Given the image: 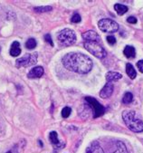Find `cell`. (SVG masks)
<instances>
[{"mask_svg":"<svg viewBox=\"0 0 143 153\" xmlns=\"http://www.w3.org/2000/svg\"><path fill=\"white\" fill-rule=\"evenodd\" d=\"M117 149L114 151L113 153H128V150H127V148L125 146V144L122 141H118L117 144Z\"/></svg>","mask_w":143,"mask_h":153,"instance_id":"ac0fdd59","label":"cell"},{"mask_svg":"<svg viewBox=\"0 0 143 153\" xmlns=\"http://www.w3.org/2000/svg\"><path fill=\"white\" fill-rule=\"evenodd\" d=\"M137 67L140 73H143V60H139L137 63Z\"/></svg>","mask_w":143,"mask_h":153,"instance_id":"484cf974","label":"cell"},{"mask_svg":"<svg viewBox=\"0 0 143 153\" xmlns=\"http://www.w3.org/2000/svg\"><path fill=\"white\" fill-rule=\"evenodd\" d=\"M132 100H133V95H132V94H131V93H126V94H124L123 98H122V102H123L124 104H129V103H130V102H132Z\"/></svg>","mask_w":143,"mask_h":153,"instance_id":"ffe728a7","label":"cell"},{"mask_svg":"<svg viewBox=\"0 0 143 153\" xmlns=\"http://www.w3.org/2000/svg\"><path fill=\"white\" fill-rule=\"evenodd\" d=\"M7 153H18V150L16 148H13L12 149H10L9 151H7Z\"/></svg>","mask_w":143,"mask_h":153,"instance_id":"83f0119b","label":"cell"},{"mask_svg":"<svg viewBox=\"0 0 143 153\" xmlns=\"http://www.w3.org/2000/svg\"><path fill=\"white\" fill-rule=\"evenodd\" d=\"M107 42L110 44V45H114L116 43V38L114 37V36H107Z\"/></svg>","mask_w":143,"mask_h":153,"instance_id":"cb8c5ba5","label":"cell"},{"mask_svg":"<svg viewBox=\"0 0 143 153\" xmlns=\"http://www.w3.org/2000/svg\"><path fill=\"white\" fill-rule=\"evenodd\" d=\"M57 39L61 45L70 46L76 42V35L72 29L65 28L59 32L58 36H57Z\"/></svg>","mask_w":143,"mask_h":153,"instance_id":"3957f363","label":"cell"},{"mask_svg":"<svg viewBox=\"0 0 143 153\" xmlns=\"http://www.w3.org/2000/svg\"><path fill=\"white\" fill-rule=\"evenodd\" d=\"M85 101H86V102L93 111V118H98L104 114V111H105L104 107L95 98L88 96V97H85Z\"/></svg>","mask_w":143,"mask_h":153,"instance_id":"52a82bcc","label":"cell"},{"mask_svg":"<svg viewBox=\"0 0 143 153\" xmlns=\"http://www.w3.org/2000/svg\"><path fill=\"white\" fill-rule=\"evenodd\" d=\"M49 140L51 141V143L53 145L54 148H63L64 146V144H59V140H58V134H57L56 131H51L49 134Z\"/></svg>","mask_w":143,"mask_h":153,"instance_id":"7c38bea8","label":"cell"},{"mask_svg":"<svg viewBox=\"0 0 143 153\" xmlns=\"http://www.w3.org/2000/svg\"><path fill=\"white\" fill-rule=\"evenodd\" d=\"M122 119L127 127L133 132L143 131V121L133 111H124L122 112Z\"/></svg>","mask_w":143,"mask_h":153,"instance_id":"7a4b0ae2","label":"cell"},{"mask_svg":"<svg viewBox=\"0 0 143 153\" xmlns=\"http://www.w3.org/2000/svg\"><path fill=\"white\" fill-rule=\"evenodd\" d=\"M62 63L64 66L72 72L77 74H88L93 66L92 59L82 53H69L65 54Z\"/></svg>","mask_w":143,"mask_h":153,"instance_id":"6da1fadb","label":"cell"},{"mask_svg":"<svg viewBox=\"0 0 143 153\" xmlns=\"http://www.w3.org/2000/svg\"><path fill=\"white\" fill-rule=\"evenodd\" d=\"M25 47L27 49H29V50H32V49L36 48V39L35 38H29V39H28L26 41V43H25Z\"/></svg>","mask_w":143,"mask_h":153,"instance_id":"d6986e66","label":"cell"},{"mask_svg":"<svg viewBox=\"0 0 143 153\" xmlns=\"http://www.w3.org/2000/svg\"><path fill=\"white\" fill-rule=\"evenodd\" d=\"M126 72H127V74L130 76V78H131V79H135L136 78L137 73H136L134 67L132 66V65H130V64H127L126 65Z\"/></svg>","mask_w":143,"mask_h":153,"instance_id":"2e32d148","label":"cell"},{"mask_svg":"<svg viewBox=\"0 0 143 153\" xmlns=\"http://www.w3.org/2000/svg\"><path fill=\"white\" fill-rule=\"evenodd\" d=\"M72 112V109L70 107H64L62 111V116L63 118H68Z\"/></svg>","mask_w":143,"mask_h":153,"instance_id":"7402d4cb","label":"cell"},{"mask_svg":"<svg viewBox=\"0 0 143 153\" xmlns=\"http://www.w3.org/2000/svg\"><path fill=\"white\" fill-rule=\"evenodd\" d=\"M127 21L130 24H136L137 23V18L135 16H130V17L127 18Z\"/></svg>","mask_w":143,"mask_h":153,"instance_id":"4316f807","label":"cell"},{"mask_svg":"<svg viewBox=\"0 0 143 153\" xmlns=\"http://www.w3.org/2000/svg\"><path fill=\"white\" fill-rule=\"evenodd\" d=\"M114 9H115L117 14L120 16L125 14L128 11V7L124 5H122V4H115V6H114Z\"/></svg>","mask_w":143,"mask_h":153,"instance_id":"e0dca14e","label":"cell"},{"mask_svg":"<svg viewBox=\"0 0 143 153\" xmlns=\"http://www.w3.org/2000/svg\"><path fill=\"white\" fill-rule=\"evenodd\" d=\"M84 48L88 52H90L92 54H93L97 58H104L107 55V53L105 49L101 45V43L98 42H84Z\"/></svg>","mask_w":143,"mask_h":153,"instance_id":"277c9868","label":"cell"},{"mask_svg":"<svg viewBox=\"0 0 143 153\" xmlns=\"http://www.w3.org/2000/svg\"><path fill=\"white\" fill-rule=\"evenodd\" d=\"M44 41L46 42V43H48L51 46H53V40H52V38H51V36L50 35H45L44 36Z\"/></svg>","mask_w":143,"mask_h":153,"instance_id":"d4e9b609","label":"cell"},{"mask_svg":"<svg viewBox=\"0 0 143 153\" xmlns=\"http://www.w3.org/2000/svg\"><path fill=\"white\" fill-rule=\"evenodd\" d=\"M98 25L102 32L114 33V32H117L119 29V25L115 21L109 19V18L101 19L98 23Z\"/></svg>","mask_w":143,"mask_h":153,"instance_id":"5b68a950","label":"cell"},{"mask_svg":"<svg viewBox=\"0 0 143 153\" xmlns=\"http://www.w3.org/2000/svg\"><path fill=\"white\" fill-rule=\"evenodd\" d=\"M82 38H83L84 41L101 43L100 36L95 31H93V30H89V31H87V32H84L82 34Z\"/></svg>","mask_w":143,"mask_h":153,"instance_id":"ba28073f","label":"cell"},{"mask_svg":"<svg viewBox=\"0 0 143 153\" xmlns=\"http://www.w3.org/2000/svg\"><path fill=\"white\" fill-rule=\"evenodd\" d=\"M81 20H82V18H81V16H80L79 14H74V15L73 16L72 19H71L72 23H74V24L80 23Z\"/></svg>","mask_w":143,"mask_h":153,"instance_id":"603a6c76","label":"cell"},{"mask_svg":"<svg viewBox=\"0 0 143 153\" xmlns=\"http://www.w3.org/2000/svg\"><path fill=\"white\" fill-rule=\"evenodd\" d=\"M122 78V74L118 73V72H108L106 74V80L108 82H114V81H118L120 79Z\"/></svg>","mask_w":143,"mask_h":153,"instance_id":"4fadbf2b","label":"cell"},{"mask_svg":"<svg viewBox=\"0 0 143 153\" xmlns=\"http://www.w3.org/2000/svg\"><path fill=\"white\" fill-rule=\"evenodd\" d=\"M52 7H35V11L37 13H44V12H48L51 11Z\"/></svg>","mask_w":143,"mask_h":153,"instance_id":"44dd1931","label":"cell"},{"mask_svg":"<svg viewBox=\"0 0 143 153\" xmlns=\"http://www.w3.org/2000/svg\"><path fill=\"white\" fill-rule=\"evenodd\" d=\"M86 153H104L98 141H93L86 149Z\"/></svg>","mask_w":143,"mask_h":153,"instance_id":"8fae6325","label":"cell"},{"mask_svg":"<svg viewBox=\"0 0 143 153\" xmlns=\"http://www.w3.org/2000/svg\"><path fill=\"white\" fill-rule=\"evenodd\" d=\"M123 53H124V55H125L127 58H129V59H133V58H135V56H136L135 48H134L133 46H130V45H127V46L124 48Z\"/></svg>","mask_w":143,"mask_h":153,"instance_id":"9a60e30c","label":"cell"},{"mask_svg":"<svg viewBox=\"0 0 143 153\" xmlns=\"http://www.w3.org/2000/svg\"><path fill=\"white\" fill-rule=\"evenodd\" d=\"M44 73V70L42 66H36L30 70V72L28 73L27 77L30 79H36V78H40L43 76Z\"/></svg>","mask_w":143,"mask_h":153,"instance_id":"30bf717a","label":"cell"},{"mask_svg":"<svg viewBox=\"0 0 143 153\" xmlns=\"http://www.w3.org/2000/svg\"><path fill=\"white\" fill-rule=\"evenodd\" d=\"M113 90H114L113 84L111 82H107L104 85V87L101 90V91H100V96L102 99H107V98H109L112 94Z\"/></svg>","mask_w":143,"mask_h":153,"instance_id":"9c48e42d","label":"cell"},{"mask_svg":"<svg viewBox=\"0 0 143 153\" xmlns=\"http://www.w3.org/2000/svg\"><path fill=\"white\" fill-rule=\"evenodd\" d=\"M21 53V47H20V44L17 41H15L12 43L11 48H10V54L14 57L18 56Z\"/></svg>","mask_w":143,"mask_h":153,"instance_id":"5bb4252c","label":"cell"},{"mask_svg":"<svg viewBox=\"0 0 143 153\" xmlns=\"http://www.w3.org/2000/svg\"><path fill=\"white\" fill-rule=\"evenodd\" d=\"M37 62V54L36 53H26L23 57L16 60V67H26L29 65H35Z\"/></svg>","mask_w":143,"mask_h":153,"instance_id":"8992f818","label":"cell"}]
</instances>
